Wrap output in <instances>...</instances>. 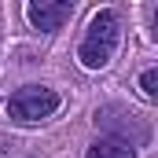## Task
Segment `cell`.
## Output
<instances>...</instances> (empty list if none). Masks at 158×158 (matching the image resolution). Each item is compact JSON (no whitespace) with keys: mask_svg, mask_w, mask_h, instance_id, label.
<instances>
[{"mask_svg":"<svg viewBox=\"0 0 158 158\" xmlns=\"http://www.w3.org/2000/svg\"><path fill=\"white\" fill-rule=\"evenodd\" d=\"M118 40H121V15L107 7V11L92 15V22L85 30V40H81V48H77V59L88 70H103L114 59Z\"/></svg>","mask_w":158,"mask_h":158,"instance_id":"cell-1","label":"cell"},{"mask_svg":"<svg viewBox=\"0 0 158 158\" xmlns=\"http://www.w3.org/2000/svg\"><path fill=\"white\" fill-rule=\"evenodd\" d=\"M55 110H59V96L52 88H44V85H26V88H19L7 99V114L15 121H22V125L44 121V118H52Z\"/></svg>","mask_w":158,"mask_h":158,"instance_id":"cell-2","label":"cell"},{"mask_svg":"<svg viewBox=\"0 0 158 158\" xmlns=\"http://www.w3.org/2000/svg\"><path fill=\"white\" fill-rule=\"evenodd\" d=\"M74 15V4H66V0H55V4H30L26 7V19H30V26L40 30V33H55V30H63V22Z\"/></svg>","mask_w":158,"mask_h":158,"instance_id":"cell-3","label":"cell"},{"mask_svg":"<svg viewBox=\"0 0 158 158\" xmlns=\"http://www.w3.org/2000/svg\"><path fill=\"white\" fill-rule=\"evenodd\" d=\"M85 158H136V147L121 136H107V140H96Z\"/></svg>","mask_w":158,"mask_h":158,"instance_id":"cell-4","label":"cell"},{"mask_svg":"<svg viewBox=\"0 0 158 158\" xmlns=\"http://www.w3.org/2000/svg\"><path fill=\"white\" fill-rule=\"evenodd\" d=\"M140 88H143V96H147V99H155V96H158V70H143Z\"/></svg>","mask_w":158,"mask_h":158,"instance_id":"cell-5","label":"cell"}]
</instances>
